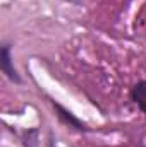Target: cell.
Returning <instances> with one entry per match:
<instances>
[{"label":"cell","instance_id":"obj_1","mask_svg":"<svg viewBox=\"0 0 146 147\" xmlns=\"http://www.w3.org/2000/svg\"><path fill=\"white\" fill-rule=\"evenodd\" d=\"M50 105H52V108L55 110V115H57V118H59V121H60L62 125H65L67 128H72V130L79 132V134L89 132V127H88L83 120H79L72 111H69L65 106H62L59 101L50 99Z\"/></svg>","mask_w":146,"mask_h":147},{"label":"cell","instance_id":"obj_2","mask_svg":"<svg viewBox=\"0 0 146 147\" xmlns=\"http://www.w3.org/2000/svg\"><path fill=\"white\" fill-rule=\"evenodd\" d=\"M0 70L10 82L23 84V77L17 72V69L14 67V62H12V45L7 41H3L0 46Z\"/></svg>","mask_w":146,"mask_h":147},{"label":"cell","instance_id":"obj_3","mask_svg":"<svg viewBox=\"0 0 146 147\" xmlns=\"http://www.w3.org/2000/svg\"><path fill=\"white\" fill-rule=\"evenodd\" d=\"M129 98H131V101L138 106V110L143 111L146 115V80H138V82L131 87Z\"/></svg>","mask_w":146,"mask_h":147},{"label":"cell","instance_id":"obj_4","mask_svg":"<svg viewBox=\"0 0 146 147\" xmlns=\"http://www.w3.org/2000/svg\"><path fill=\"white\" fill-rule=\"evenodd\" d=\"M64 2H69V3H76V5H79V3H81V0H64Z\"/></svg>","mask_w":146,"mask_h":147}]
</instances>
